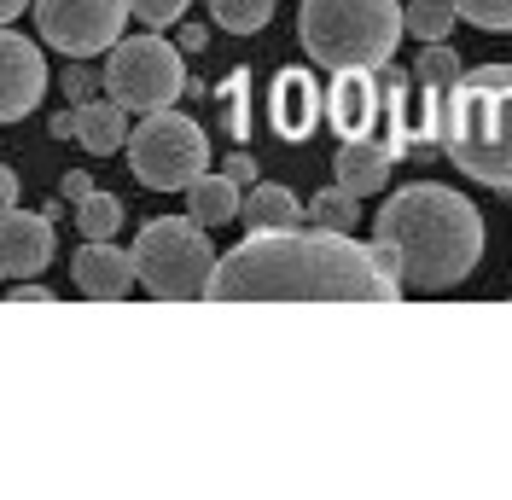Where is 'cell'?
I'll return each instance as SVG.
<instances>
[{
	"label": "cell",
	"mask_w": 512,
	"mask_h": 500,
	"mask_svg": "<svg viewBox=\"0 0 512 500\" xmlns=\"http://www.w3.org/2000/svg\"><path fill=\"white\" fill-rule=\"evenodd\" d=\"M210 303H396L402 280L384 268L379 245H355L332 227H274L216 256Z\"/></svg>",
	"instance_id": "cell-1"
},
{
	"label": "cell",
	"mask_w": 512,
	"mask_h": 500,
	"mask_svg": "<svg viewBox=\"0 0 512 500\" xmlns=\"http://www.w3.org/2000/svg\"><path fill=\"white\" fill-rule=\"evenodd\" d=\"M373 245H379L384 268L414 291H443L460 285L483 256V216L472 198L419 181L384 198L379 221H373Z\"/></svg>",
	"instance_id": "cell-2"
},
{
	"label": "cell",
	"mask_w": 512,
	"mask_h": 500,
	"mask_svg": "<svg viewBox=\"0 0 512 500\" xmlns=\"http://www.w3.org/2000/svg\"><path fill=\"white\" fill-rule=\"evenodd\" d=\"M443 157L478 187H512V64H472L443 99Z\"/></svg>",
	"instance_id": "cell-3"
},
{
	"label": "cell",
	"mask_w": 512,
	"mask_h": 500,
	"mask_svg": "<svg viewBox=\"0 0 512 500\" xmlns=\"http://www.w3.org/2000/svg\"><path fill=\"white\" fill-rule=\"evenodd\" d=\"M402 6L396 0H303L297 41L320 70H379L402 47Z\"/></svg>",
	"instance_id": "cell-4"
},
{
	"label": "cell",
	"mask_w": 512,
	"mask_h": 500,
	"mask_svg": "<svg viewBox=\"0 0 512 500\" xmlns=\"http://www.w3.org/2000/svg\"><path fill=\"white\" fill-rule=\"evenodd\" d=\"M326 123L338 140H373L396 157H414L408 140V70L384 59L379 70H332V88H326Z\"/></svg>",
	"instance_id": "cell-5"
},
{
	"label": "cell",
	"mask_w": 512,
	"mask_h": 500,
	"mask_svg": "<svg viewBox=\"0 0 512 500\" xmlns=\"http://www.w3.org/2000/svg\"><path fill=\"white\" fill-rule=\"evenodd\" d=\"M210 268H216L210 227H198L192 216H158V221H146L140 239H134V280L146 285L158 303L204 297Z\"/></svg>",
	"instance_id": "cell-6"
},
{
	"label": "cell",
	"mask_w": 512,
	"mask_h": 500,
	"mask_svg": "<svg viewBox=\"0 0 512 500\" xmlns=\"http://www.w3.org/2000/svg\"><path fill=\"white\" fill-rule=\"evenodd\" d=\"M128 146V169H134V181L152 192H187L204 169H210V140H204V128L181 117V111H146V123L134 128V140Z\"/></svg>",
	"instance_id": "cell-7"
},
{
	"label": "cell",
	"mask_w": 512,
	"mask_h": 500,
	"mask_svg": "<svg viewBox=\"0 0 512 500\" xmlns=\"http://www.w3.org/2000/svg\"><path fill=\"white\" fill-rule=\"evenodd\" d=\"M105 99H117L123 111H163L175 105L187 88V70H181V47H169L163 35H134V41H111V59H105Z\"/></svg>",
	"instance_id": "cell-8"
},
{
	"label": "cell",
	"mask_w": 512,
	"mask_h": 500,
	"mask_svg": "<svg viewBox=\"0 0 512 500\" xmlns=\"http://www.w3.org/2000/svg\"><path fill=\"white\" fill-rule=\"evenodd\" d=\"M41 41L64 59H94L123 35L128 0H30Z\"/></svg>",
	"instance_id": "cell-9"
},
{
	"label": "cell",
	"mask_w": 512,
	"mask_h": 500,
	"mask_svg": "<svg viewBox=\"0 0 512 500\" xmlns=\"http://www.w3.org/2000/svg\"><path fill=\"white\" fill-rule=\"evenodd\" d=\"M460 82V53L448 41H425V53L408 70V140L414 157L443 152V99Z\"/></svg>",
	"instance_id": "cell-10"
},
{
	"label": "cell",
	"mask_w": 512,
	"mask_h": 500,
	"mask_svg": "<svg viewBox=\"0 0 512 500\" xmlns=\"http://www.w3.org/2000/svg\"><path fill=\"white\" fill-rule=\"evenodd\" d=\"M47 94V59L41 47L0 24V123H24Z\"/></svg>",
	"instance_id": "cell-11"
},
{
	"label": "cell",
	"mask_w": 512,
	"mask_h": 500,
	"mask_svg": "<svg viewBox=\"0 0 512 500\" xmlns=\"http://www.w3.org/2000/svg\"><path fill=\"white\" fill-rule=\"evenodd\" d=\"M47 262H53V216L41 210H6L0 216V274L6 280H35V274H47Z\"/></svg>",
	"instance_id": "cell-12"
},
{
	"label": "cell",
	"mask_w": 512,
	"mask_h": 500,
	"mask_svg": "<svg viewBox=\"0 0 512 500\" xmlns=\"http://www.w3.org/2000/svg\"><path fill=\"white\" fill-rule=\"evenodd\" d=\"M70 280H76V291L88 303H123L128 285H134V256L117 250L111 239H88L76 250V262H70Z\"/></svg>",
	"instance_id": "cell-13"
},
{
	"label": "cell",
	"mask_w": 512,
	"mask_h": 500,
	"mask_svg": "<svg viewBox=\"0 0 512 500\" xmlns=\"http://www.w3.org/2000/svg\"><path fill=\"white\" fill-rule=\"evenodd\" d=\"M268 123L280 140H309L320 128V82L303 70V64H291L274 76V94H268Z\"/></svg>",
	"instance_id": "cell-14"
},
{
	"label": "cell",
	"mask_w": 512,
	"mask_h": 500,
	"mask_svg": "<svg viewBox=\"0 0 512 500\" xmlns=\"http://www.w3.org/2000/svg\"><path fill=\"white\" fill-rule=\"evenodd\" d=\"M76 111V140H82V152L88 157H105V152H123L128 140V111L117 99H82V105H70Z\"/></svg>",
	"instance_id": "cell-15"
},
{
	"label": "cell",
	"mask_w": 512,
	"mask_h": 500,
	"mask_svg": "<svg viewBox=\"0 0 512 500\" xmlns=\"http://www.w3.org/2000/svg\"><path fill=\"white\" fill-rule=\"evenodd\" d=\"M390 181V152L373 146V140H344L338 146V187L350 198H373V192Z\"/></svg>",
	"instance_id": "cell-16"
},
{
	"label": "cell",
	"mask_w": 512,
	"mask_h": 500,
	"mask_svg": "<svg viewBox=\"0 0 512 500\" xmlns=\"http://www.w3.org/2000/svg\"><path fill=\"white\" fill-rule=\"evenodd\" d=\"M239 221H245L251 233L297 227V221H303V204H297V198L280 187V181H262V187H251V198H239Z\"/></svg>",
	"instance_id": "cell-17"
},
{
	"label": "cell",
	"mask_w": 512,
	"mask_h": 500,
	"mask_svg": "<svg viewBox=\"0 0 512 500\" xmlns=\"http://www.w3.org/2000/svg\"><path fill=\"white\" fill-rule=\"evenodd\" d=\"M187 216L198 227H227V221H239V187L227 181V175H198L187 187Z\"/></svg>",
	"instance_id": "cell-18"
},
{
	"label": "cell",
	"mask_w": 512,
	"mask_h": 500,
	"mask_svg": "<svg viewBox=\"0 0 512 500\" xmlns=\"http://www.w3.org/2000/svg\"><path fill=\"white\" fill-rule=\"evenodd\" d=\"M76 227H82V239H117V227H123V198H111V192H88V198H76Z\"/></svg>",
	"instance_id": "cell-19"
},
{
	"label": "cell",
	"mask_w": 512,
	"mask_h": 500,
	"mask_svg": "<svg viewBox=\"0 0 512 500\" xmlns=\"http://www.w3.org/2000/svg\"><path fill=\"white\" fill-rule=\"evenodd\" d=\"M309 227H332V233H355V221H361V198H350L344 187H326L309 198Z\"/></svg>",
	"instance_id": "cell-20"
},
{
	"label": "cell",
	"mask_w": 512,
	"mask_h": 500,
	"mask_svg": "<svg viewBox=\"0 0 512 500\" xmlns=\"http://www.w3.org/2000/svg\"><path fill=\"white\" fill-rule=\"evenodd\" d=\"M454 24H460L454 0H414V6H402V30H414L419 41H448Z\"/></svg>",
	"instance_id": "cell-21"
},
{
	"label": "cell",
	"mask_w": 512,
	"mask_h": 500,
	"mask_svg": "<svg viewBox=\"0 0 512 500\" xmlns=\"http://www.w3.org/2000/svg\"><path fill=\"white\" fill-rule=\"evenodd\" d=\"M210 18L227 35H256L274 18V0H210Z\"/></svg>",
	"instance_id": "cell-22"
},
{
	"label": "cell",
	"mask_w": 512,
	"mask_h": 500,
	"mask_svg": "<svg viewBox=\"0 0 512 500\" xmlns=\"http://www.w3.org/2000/svg\"><path fill=\"white\" fill-rule=\"evenodd\" d=\"M454 12L466 24H478L489 35H507L512 30V0H454Z\"/></svg>",
	"instance_id": "cell-23"
},
{
	"label": "cell",
	"mask_w": 512,
	"mask_h": 500,
	"mask_svg": "<svg viewBox=\"0 0 512 500\" xmlns=\"http://www.w3.org/2000/svg\"><path fill=\"white\" fill-rule=\"evenodd\" d=\"M245 88H251V76H245V70H233V82H227L222 88V111H227V128H233V140H245V134H251V117H245Z\"/></svg>",
	"instance_id": "cell-24"
},
{
	"label": "cell",
	"mask_w": 512,
	"mask_h": 500,
	"mask_svg": "<svg viewBox=\"0 0 512 500\" xmlns=\"http://www.w3.org/2000/svg\"><path fill=\"white\" fill-rule=\"evenodd\" d=\"M128 6H134V18H140V24H152V30L181 24V12H187V0H128Z\"/></svg>",
	"instance_id": "cell-25"
},
{
	"label": "cell",
	"mask_w": 512,
	"mask_h": 500,
	"mask_svg": "<svg viewBox=\"0 0 512 500\" xmlns=\"http://www.w3.org/2000/svg\"><path fill=\"white\" fill-rule=\"evenodd\" d=\"M94 94H99V70H88V64L76 59L70 70H64V99L82 105V99H94Z\"/></svg>",
	"instance_id": "cell-26"
},
{
	"label": "cell",
	"mask_w": 512,
	"mask_h": 500,
	"mask_svg": "<svg viewBox=\"0 0 512 500\" xmlns=\"http://www.w3.org/2000/svg\"><path fill=\"white\" fill-rule=\"evenodd\" d=\"M222 175L233 181V187H251V181H256V163H251V152H233V157L222 163Z\"/></svg>",
	"instance_id": "cell-27"
},
{
	"label": "cell",
	"mask_w": 512,
	"mask_h": 500,
	"mask_svg": "<svg viewBox=\"0 0 512 500\" xmlns=\"http://www.w3.org/2000/svg\"><path fill=\"white\" fill-rule=\"evenodd\" d=\"M59 192H64V198H70V204H76V198H88V192H94V181H88L82 169H70V175H64V181H59Z\"/></svg>",
	"instance_id": "cell-28"
},
{
	"label": "cell",
	"mask_w": 512,
	"mask_h": 500,
	"mask_svg": "<svg viewBox=\"0 0 512 500\" xmlns=\"http://www.w3.org/2000/svg\"><path fill=\"white\" fill-rule=\"evenodd\" d=\"M6 210H18V175L0 163V216H6Z\"/></svg>",
	"instance_id": "cell-29"
},
{
	"label": "cell",
	"mask_w": 512,
	"mask_h": 500,
	"mask_svg": "<svg viewBox=\"0 0 512 500\" xmlns=\"http://www.w3.org/2000/svg\"><path fill=\"white\" fill-rule=\"evenodd\" d=\"M12 303H53V291H47V285H35V280H18Z\"/></svg>",
	"instance_id": "cell-30"
},
{
	"label": "cell",
	"mask_w": 512,
	"mask_h": 500,
	"mask_svg": "<svg viewBox=\"0 0 512 500\" xmlns=\"http://www.w3.org/2000/svg\"><path fill=\"white\" fill-rule=\"evenodd\" d=\"M204 41H210V30H204V24H181V47H187V53H198Z\"/></svg>",
	"instance_id": "cell-31"
},
{
	"label": "cell",
	"mask_w": 512,
	"mask_h": 500,
	"mask_svg": "<svg viewBox=\"0 0 512 500\" xmlns=\"http://www.w3.org/2000/svg\"><path fill=\"white\" fill-rule=\"evenodd\" d=\"M53 134H59V140H70V134H76V111H53Z\"/></svg>",
	"instance_id": "cell-32"
},
{
	"label": "cell",
	"mask_w": 512,
	"mask_h": 500,
	"mask_svg": "<svg viewBox=\"0 0 512 500\" xmlns=\"http://www.w3.org/2000/svg\"><path fill=\"white\" fill-rule=\"evenodd\" d=\"M24 6H30V0H0V24H12V18H18Z\"/></svg>",
	"instance_id": "cell-33"
}]
</instances>
